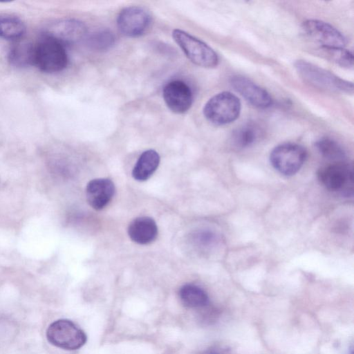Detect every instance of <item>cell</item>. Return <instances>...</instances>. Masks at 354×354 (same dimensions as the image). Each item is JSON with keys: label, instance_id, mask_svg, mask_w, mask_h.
<instances>
[{"label": "cell", "instance_id": "603a6c76", "mask_svg": "<svg viewBox=\"0 0 354 354\" xmlns=\"http://www.w3.org/2000/svg\"><path fill=\"white\" fill-rule=\"evenodd\" d=\"M203 354H233V353L227 346H215L207 349Z\"/></svg>", "mask_w": 354, "mask_h": 354}, {"label": "cell", "instance_id": "6da1fadb", "mask_svg": "<svg viewBox=\"0 0 354 354\" xmlns=\"http://www.w3.org/2000/svg\"><path fill=\"white\" fill-rule=\"evenodd\" d=\"M241 104L236 95L230 91L214 95L205 104L203 115L210 123L221 126L236 120L241 113Z\"/></svg>", "mask_w": 354, "mask_h": 354}, {"label": "cell", "instance_id": "8992f818", "mask_svg": "<svg viewBox=\"0 0 354 354\" xmlns=\"http://www.w3.org/2000/svg\"><path fill=\"white\" fill-rule=\"evenodd\" d=\"M46 338L55 346L68 351L80 348L87 339L85 333L68 319H58L50 324Z\"/></svg>", "mask_w": 354, "mask_h": 354}, {"label": "cell", "instance_id": "7402d4cb", "mask_svg": "<svg viewBox=\"0 0 354 354\" xmlns=\"http://www.w3.org/2000/svg\"><path fill=\"white\" fill-rule=\"evenodd\" d=\"M115 42L113 34L109 30H98L92 33L87 39L88 46L97 51L109 50Z\"/></svg>", "mask_w": 354, "mask_h": 354}, {"label": "cell", "instance_id": "8fae6325", "mask_svg": "<svg viewBox=\"0 0 354 354\" xmlns=\"http://www.w3.org/2000/svg\"><path fill=\"white\" fill-rule=\"evenodd\" d=\"M230 84L237 93L254 107L266 109L272 104L269 93L245 77L234 75L231 77Z\"/></svg>", "mask_w": 354, "mask_h": 354}, {"label": "cell", "instance_id": "2e32d148", "mask_svg": "<svg viewBox=\"0 0 354 354\" xmlns=\"http://www.w3.org/2000/svg\"><path fill=\"white\" fill-rule=\"evenodd\" d=\"M262 135L259 125L248 122L235 129L232 134V143L239 149H244L254 145Z\"/></svg>", "mask_w": 354, "mask_h": 354}, {"label": "cell", "instance_id": "44dd1931", "mask_svg": "<svg viewBox=\"0 0 354 354\" xmlns=\"http://www.w3.org/2000/svg\"><path fill=\"white\" fill-rule=\"evenodd\" d=\"M25 32V26L18 18L0 16V37L7 39L20 38Z\"/></svg>", "mask_w": 354, "mask_h": 354}, {"label": "cell", "instance_id": "ac0fdd59", "mask_svg": "<svg viewBox=\"0 0 354 354\" xmlns=\"http://www.w3.org/2000/svg\"><path fill=\"white\" fill-rule=\"evenodd\" d=\"M35 45L29 42H19L10 50L8 59L16 67L23 68L34 64Z\"/></svg>", "mask_w": 354, "mask_h": 354}, {"label": "cell", "instance_id": "ba28073f", "mask_svg": "<svg viewBox=\"0 0 354 354\" xmlns=\"http://www.w3.org/2000/svg\"><path fill=\"white\" fill-rule=\"evenodd\" d=\"M304 36L317 47L344 48L345 37L333 26L317 19H308L301 26Z\"/></svg>", "mask_w": 354, "mask_h": 354}, {"label": "cell", "instance_id": "3957f363", "mask_svg": "<svg viewBox=\"0 0 354 354\" xmlns=\"http://www.w3.org/2000/svg\"><path fill=\"white\" fill-rule=\"evenodd\" d=\"M295 68L299 75L310 84L328 91L353 93V83L333 73L304 60H298Z\"/></svg>", "mask_w": 354, "mask_h": 354}, {"label": "cell", "instance_id": "52a82bcc", "mask_svg": "<svg viewBox=\"0 0 354 354\" xmlns=\"http://www.w3.org/2000/svg\"><path fill=\"white\" fill-rule=\"evenodd\" d=\"M305 149L296 143L286 142L274 147L270 153V161L280 174L292 176L304 165L306 158Z\"/></svg>", "mask_w": 354, "mask_h": 354}, {"label": "cell", "instance_id": "5bb4252c", "mask_svg": "<svg viewBox=\"0 0 354 354\" xmlns=\"http://www.w3.org/2000/svg\"><path fill=\"white\" fill-rule=\"evenodd\" d=\"M128 234L136 243L149 244L156 239L158 227L155 221L151 217H137L129 223Z\"/></svg>", "mask_w": 354, "mask_h": 354}, {"label": "cell", "instance_id": "5b68a950", "mask_svg": "<svg viewBox=\"0 0 354 354\" xmlns=\"http://www.w3.org/2000/svg\"><path fill=\"white\" fill-rule=\"evenodd\" d=\"M317 177L328 189L344 196H353V170L349 163L341 161L326 165L319 169Z\"/></svg>", "mask_w": 354, "mask_h": 354}, {"label": "cell", "instance_id": "7c38bea8", "mask_svg": "<svg viewBox=\"0 0 354 354\" xmlns=\"http://www.w3.org/2000/svg\"><path fill=\"white\" fill-rule=\"evenodd\" d=\"M87 32L86 25L76 19H66L50 26L45 35L51 37L62 44H71L84 38Z\"/></svg>", "mask_w": 354, "mask_h": 354}, {"label": "cell", "instance_id": "9c48e42d", "mask_svg": "<svg viewBox=\"0 0 354 354\" xmlns=\"http://www.w3.org/2000/svg\"><path fill=\"white\" fill-rule=\"evenodd\" d=\"M151 21L149 12L140 6L124 8L117 17L118 30L129 37H138L144 35L149 28Z\"/></svg>", "mask_w": 354, "mask_h": 354}, {"label": "cell", "instance_id": "7a4b0ae2", "mask_svg": "<svg viewBox=\"0 0 354 354\" xmlns=\"http://www.w3.org/2000/svg\"><path fill=\"white\" fill-rule=\"evenodd\" d=\"M68 58L65 46L57 39L44 35L35 45L34 65L41 71L53 73L63 71Z\"/></svg>", "mask_w": 354, "mask_h": 354}, {"label": "cell", "instance_id": "4fadbf2b", "mask_svg": "<svg viewBox=\"0 0 354 354\" xmlns=\"http://www.w3.org/2000/svg\"><path fill=\"white\" fill-rule=\"evenodd\" d=\"M114 194V183L109 178L93 179L86 187V200L96 210L104 209L111 201Z\"/></svg>", "mask_w": 354, "mask_h": 354}, {"label": "cell", "instance_id": "d6986e66", "mask_svg": "<svg viewBox=\"0 0 354 354\" xmlns=\"http://www.w3.org/2000/svg\"><path fill=\"white\" fill-rule=\"evenodd\" d=\"M315 50L318 55L342 67L351 68L353 66V54L344 48L317 47Z\"/></svg>", "mask_w": 354, "mask_h": 354}, {"label": "cell", "instance_id": "e0dca14e", "mask_svg": "<svg viewBox=\"0 0 354 354\" xmlns=\"http://www.w3.org/2000/svg\"><path fill=\"white\" fill-rule=\"evenodd\" d=\"M181 303L187 308H202L209 304V297L201 287L191 283L183 285L179 290Z\"/></svg>", "mask_w": 354, "mask_h": 354}, {"label": "cell", "instance_id": "ffe728a7", "mask_svg": "<svg viewBox=\"0 0 354 354\" xmlns=\"http://www.w3.org/2000/svg\"><path fill=\"white\" fill-rule=\"evenodd\" d=\"M315 147L323 157L333 162L344 161L343 148L333 139L322 138L315 142Z\"/></svg>", "mask_w": 354, "mask_h": 354}, {"label": "cell", "instance_id": "277c9868", "mask_svg": "<svg viewBox=\"0 0 354 354\" xmlns=\"http://www.w3.org/2000/svg\"><path fill=\"white\" fill-rule=\"evenodd\" d=\"M172 37L193 64L208 68L218 65V55L206 43L180 29L173 30Z\"/></svg>", "mask_w": 354, "mask_h": 354}, {"label": "cell", "instance_id": "30bf717a", "mask_svg": "<svg viewBox=\"0 0 354 354\" xmlns=\"http://www.w3.org/2000/svg\"><path fill=\"white\" fill-rule=\"evenodd\" d=\"M162 97L167 107L175 113H184L192 106L193 94L190 87L181 80L167 82L162 89Z\"/></svg>", "mask_w": 354, "mask_h": 354}, {"label": "cell", "instance_id": "9a60e30c", "mask_svg": "<svg viewBox=\"0 0 354 354\" xmlns=\"http://www.w3.org/2000/svg\"><path fill=\"white\" fill-rule=\"evenodd\" d=\"M160 158L153 149H148L142 153L132 171L133 178L138 181L148 180L158 167Z\"/></svg>", "mask_w": 354, "mask_h": 354}]
</instances>
